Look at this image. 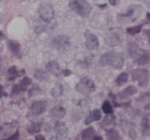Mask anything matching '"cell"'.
<instances>
[{"mask_svg": "<svg viewBox=\"0 0 150 140\" xmlns=\"http://www.w3.org/2000/svg\"><path fill=\"white\" fill-rule=\"evenodd\" d=\"M116 125V119H115V116L110 113V114H107L104 119L103 120V122L100 124V127L101 129L105 131H109L112 130Z\"/></svg>", "mask_w": 150, "mask_h": 140, "instance_id": "cell-11", "label": "cell"}, {"mask_svg": "<svg viewBox=\"0 0 150 140\" xmlns=\"http://www.w3.org/2000/svg\"><path fill=\"white\" fill-rule=\"evenodd\" d=\"M70 45L69 38L65 35H59L54 38L52 41V46L59 51H65Z\"/></svg>", "mask_w": 150, "mask_h": 140, "instance_id": "cell-9", "label": "cell"}, {"mask_svg": "<svg viewBox=\"0 0 150 140\" xmlns=\"http://www.w3.org/2000/svg\"><path fill=\"white\" fill-rule=\"evenodd\" d=\"M142 7L139 5H132L128 8L127 13L119 14L118 16V21L120 23H129L135 22L142 14Z\"/></svg>", "mask_w": 150, "mask_h": 140, "instance_id": "cell-2", "label": "cell"}, {"mask_svg": "<svg viewBox=\"0 0 150 140\" xmlns=\"http://www.w3.org/2000/svg\"><path fill=\"white\" fill-rule=\"evenodd\" d=\"M132 80L139 81V85L142 88H146L149 82V73L146 69H136L133 72Z\"/></svg>", "mask_w": 150, "mask_h": 140, "instance_id": "cell-7", "label": "cell"}, {"mask_svg": "<svg viewBox=\"0 0 150 140\" xmlns=\"http://www.w3.org/2000/svg\"><path fill=\"white\" fill-rule=\"evenodd\" d=\"M35 78L38 79V80H44V79H46L47 78V75H46V74L43 72V71H41V70H38L37 71L36 73H35Z\"/></svg>", "mask_w": 150, "mask_h": 140, "instance_id": "cell-28", "label": "cell"}, {"mask_svg": "<svg viewBox=\"0 0 150 140\" xmlns=\"http://www.w3.org/2000/svg\"><path fill=\"white\" fill-rule=\"evenodd\" d=\"M147 17H148V19L150 21V13H148V15H147Z\"/></svg>", "mask_w": 150, "mask_h": 140, "instance_id": "cell-39", "label": "cell"}, {"mask_svg": "<svg viewBox=\"0 0 150 140\" xmlns=\"http://www.w3.org/2000/svg\"><path fill=\"white\" fill-rule=\"evenodd\" d=\"M138 93V88L135 86H129L128 88H126L124 90H123L122 92H120L118 93V97L122 99H124L126 98L129 97V96H132V95H134L135 93Z\"/></svg>", "mask_w": 150, "mask_h": 140, "instance_id": "cell-18", "label": "cell"}, {"mask_svg": "<svg viewBox=\"0 0 150 140\" xmlns=\"http://www.w3.org/2000/svg\"><path fill=\"white\" fill-rule=\"evenodd\" d=\"M54 129H55V132H56V134H57V137L59 139L63 140L67 138L69 131H68L66 125L63 122H59V121L57 122L55 124Z\"/></svg>", "mask_w": 150, "mask_h": 140, "instance_id": "cell-13", "label": "cell"}, {"mask_svg": "<svg viewBox=\"0 0 150 140\" xmlns=\"http://www.w3.org/2000/svg\"><path fill=\"white\" fill-rule=\"evenodd\" d=\"M128 79H129V76L126 73H122L120 75H118V77L116 79V83L118 84V86H122L124 83H126L128 82Z\"/></svg>", "mask_w": 150, "mask_h": 140, "instance_id": "cell-23", "label": "cell"}, {"mask_svg": "<svg viewBox=\"0 0 150 140\" xmlns=\"http://www.w3.org/2000/svg\"><path fill=\"white\" fill-rule=\"evenodd\" d=\"M0 1H1V0H0Z\"/></svg>", "mask_w": 150, "mask_h": 140, "instance_id": "cell-40", "label": "cell"}, {"mask_svg": "<svg viewBox=\"0 0 150 140\" xmlns=\"http://www.w3.org/2000/svg\"><path fill=\"white\" fill-rule=\"evenodd\" d=\"M124 39V31L122 28H112L107 33L105 36L106 43L111 46L120 44Z\"/></svg>", "mask_w": 150, "mask_h": 140, "instance_id": "cell-4", "label": "cell"}, {"mask_svg": "<svg viewBox=\"0 0 150 140\" xmlns=\"http://www.w3.org/2000/svg\"><path fill=\"white\" fill-rule=\"evenodd\" d=\"M144 34H146V36L148 37V38H149V43H150V28L149 29H147V30H145Z\"/></svg>", "mask_w": 150, "mask_h": 140, "instance_id": "cell-32", "label": "cell"}, {"mask_svg": "<svg viewBox=\"0 0 150 140\" xmlns=\"http://www.w3.org/2000/svg\"><path fill=\"white\" fill-rule=\"evenodd\" d=\"M107 139L108 140H121V138L118 134V133L115 130H109V131H107Z\"/></svg>", "mask_w": 150, "mask_h": 140, "instance_id": "cell-24", "label": "cell"}, {"mask_svg": "<svg viewBox=\"0 0 150 140\" xmlns=\"http://www.w3.org/2000/svg\"><path fill=\"white\" fill-rule=\"evenodd\" d=\"M42 128V124L41 123H33L28 128V132L31 134H38L40 132Z\"/></svg>", "mask_w": 150, "mask_h": 140, "instance_id": "cell-21", "label": "cell"}, {"mask_svg": "<svg viewBox=\"0 0 150 140\" xmlns=\"http://www.w3.org/2000/svg\"><path fill=\"white\" fill-rule=\"evenodd\" d=\"M141 127H142V133H143V134L145 135L147 134V131H148V129H149V119L147 118L143 119Z\"/></svg>", "mask_w": 150, "mask_h": 140, "instance_id": "cell-26", "label": "cell"}, {"mask_svg": "<svg viewBox=\"0 0 150 140\" xmlns=\"http://www.w3.org/2000/svg\"><path fill=\"white\" fill-rule=\"evenodd\" d=\"M141 28H142V25H139V26H135V27L133 28H129L127 29V33L130 34V35H134L136 33H139L141 31Z\"/></svg>", "mask_w": 150, "mask_h": 140, "instance_id": "cell-27", "label": "cell"}, {"mask_svg": "<svg viewBox=\"0 0 150 140\" xmlns=\"http://www.w3.org/2000/svg\"><path fill=\"white\" fill-rule=\"evenodd\" d=\"M19 139V132L18 131H16L15 134H13V135H11L10 137L7 138V139H4L3 140H18Z\"/></svg>", "mask_w": 150, "mask_h": 140, "instance_id": "cell-29", "label": "cell"}, {"mask_svg": "<svg viewBox=\"0 0 150 140\" xmlns=\"http://www.w3.org/2000/svg\"><path fill=\"white\" fill-rule=\"evenodd\" d=\"M32 81L28 77H25L23 80H21L20 83L19 84H16L14 85L13 88V93H15V94H18L21 92L25 91L27 89L28 86H29L31 84Z\"/></svg>", "mask_w": 150, "mask_h": 140, "instance_id": "cell-14", "label": "cell"}, {"mask_svg": "<svg viewBox=\"0 0 150 140\" xmlns=\"http://www.w3.org/2000/svg\"><path fill=\"white\" fill-rule=\"evenodd\" d=\"M8 48L10 51L14 54L16 57H20V44L17 41H9L8 42Z\"/></svg>", "mask_w": 150, "mask_h": 140, "instance_id": "cell-20", "label": "cell"}, {"mask_svg": "<svg viewBox=\"0 0 150 140\" xmlns=\"http://www.w3.org/2000/svg\"><path fill=\"white\" fill-rule=\"evenodd\" d=\"M64 75L65 76H69L71 74V72H70L69 70H68V69H66L64 71Z\"/></svg>", "mask_w": 150, "mask_h": 140, "instance_id": "cell-34", "label": "cell"}, {"mask_svg": "<svg viewBox=\"0 0 150 140\" xmlns=\"http://www.w3.org/2000/svg\"><path fill=\"white\" fill-rule=\"evenodd\" d=\"M4 95V87L0 84V98Z\"/></svg>", "mask_w": 150, "mask_h": 140, "instance_id": "cell-31", "label": "cell"}, {"mask_svg": "<svg viewBox=\"0 0 150 140\" xmlns=\"http://www.w3.org/2000/svg\"><path fill=\"white\" fill-rule=\"evenodd\" d=\"M93 140H103L102 137H100V136H95L93 139Z\"/></svg>", "mask_w": 150, "mask_h": 140, "instance_id": "cell-35", "label": "cell"}, {"mask_svg": "<svg viewBox=\"0 0 150 140\" xmlns=\"http://www.w3.org/2000/svg\"><path fill=\"white\" fill-rule=\"evenodd\" d=\"M69 7L72 10L83 18L88 16L92 11L91 6L86 0H71Z\"/></svg>", "mask_w": 150, "mask_h": 140, "instance_id": "cell-3", "label": "cell"}, {"mask_svg": "<svg viewBox=\"0 0 150 140\" xmlns=\"http://www.w3.org/2000/svg\"><path fill=\"white\" fill-rule=\"evenodd\" d=\"M47 107H48V103L46 101H43V100L36 101L31 105L30 110H31V113H32L33 115L38 116V115L43 114L46 111Z\"/></svg>", "mask_w": 150, "mask_h": 140, "instance_id": "cell-10", "label": "cell"}, {"mask_svg": "<svg viewBox=\"0 0 150 140\" xmlns=\"http://www.w3.org/2000/svg\"><path fill=\"white\" fill-rule=\"evenodd\" d=\"M75 88H76V91L79 92V93L88 95L95 90V85L91 79L88 78H83L77 83Z\"/></svg>", "mask_w": 150, "mask_h": 140, "instance_id": "cell-6", "label": "cell"}, {"mask_svg": "<svg viewBox=\"0 0 150 140\" xmlns=\"http://www.w3.org/2000/svg\"><path fill=\"white\" fill-rule=\"evenodd\" d=\"M38 14L43 21L50 22L54 17V8L48 4H43L38 8Z\"/></svg>", "mask_w": 150, "mask_h": 140, "instance_id": "cell-8", "label": "cell"}, {"mask_svg": "<svg viewBox=\"0 0 150 140\" xmlns=\"http://www.w3.org/2000/svg\"><path fill=\"white\" fill-rule=\"evenodd\" d=\"M8 74L10 77L9 78V80H13L16 78L20 76V73L18 71V69H17L15 66H13V67H10L8 69Z\"/></svg>", "mask_w": 150, "mask_h": 140, "instance_id": "cell-22", "label": "cell"}, {"mask_svg": "<svg viewBox=\"0 0 150 140\" xmlns=\"http://www.w3.org/2000/svg\"><path fill=\"white\" fill-rule=\"evenodd\" d=\"M35 140H46L44 138H43V135H40L38 134L36 136V138H35Z\"/></svg>", "mask_w": 150, "mask_h": 140, "instance_id": "cell-33", "label": "cell"}, {"mask_svg": "<svg viewBox=\"0 0 150 140\" xmlns=\"http://www.w3.org/2000/svg\"><path fill=\"white\" fill-rule=\"evenodd\" d=\"M2 70V64H1V58H0V71Z\"/></svg>", "mask_w": 150, "mask_h": 140, "instance_id": "cell-38", "label": "cell"}, {"mask_svg": "<svg viewBox=\"0 0 150 140\" xmlns=\"http://www.w3.org/2000/svg\"><path fill=\"white\" fill-rule=\"evenodd\" d=\"M66 110L64 107L62 106H55L54 108H52V110L50 111V114L52 117H54L57 119H61L64 117Z\"/></svg>", "mask_w": 150, "mask_h": 140, "instance_id": "cell-17", "label": "cell"}, {"mask_svg": "<svg viewBox=\"0 0 150 140\" xmlns=\"http://www.w3.org/2000/svg\"><path fill=\"white\" fill-rule=\"evenodd\" d=\"M131 57L139 65H146L150 63V54L139 48L133 49L131 51Z\"/></svg>", "mask_w": 150, "mask_h": 140, "instance_id": "cell-5", "label": "cell"}, {"mask_svg": "<svg viewBox=\"0 0 150 140\" xmlns=\"http://www.w3.org/2000/svg\"><path fill=\"white\" fill-rule=\"evenodd\" d=\"M96 135V131L93 128L89 127L82 132V139L83 140H92Z\"/></svg>", "mask_w": 150, "mask_h": 140, "instance_id": "cell-19", "label": "cell"}, {"mask_svg": "<svg viewBox=\"0 0 150 140\" xmlns=\"http://www.w3.org/2000/svg\"><path fill=\"white\" fill-rule=\"evenodd\" d=\"M102 118V113H101V110L99 109H94L93 111H92L91 113H89L88 117L85 120V124L88 125L90 124L92 122H94V121H98L100 120Z\"/></svg>", "mask_w": 150, "mask_h": 140, "instance_id": "cell-16", "label": "cell"}, {"mask_svg": "<svg viewBox=\"0 0 150 140\" xmlns=\"http://www.w3.org/2000/svg\"><path fill=\"white\" fill-rule=\"evenodd\" d=\"M99 63L102 66H109L115 69H121L124 64L123 55L114 51H109L103 54L100 58Z\"/></svg>", "mask_w": 150, "mask_h": 140, "instance_id": "cell-1", "label": "cell"}, {"mask_svg": "<svg viewBox=\"0 0 150 140\" xmlns=\"http://www.w3.org/2000/svg\"><path fill=\"white\" fill-rule=\"evenodd\" d=\"M46 70L49 74H54L55 76H59L62 72L60 66L56 61H50L48 64L46 65Z\"/></svg>", "mask_w": 150, "mask_h": 140, "instance_id": "cell-15", "label": "cell"}, {"mask_svg": "<svg viewBox=\"0 0 150 140\" xmlns=\"http://www.w3.org/2000/svg\"><path fill=\"white\" fill-rule=\"evenodd\" d=\"M109 2H110V4H112V5H115L116 4V2H115V0H109Z\"/></svg>", "mask_w": 150, "mask_h": 140, "instance_id": "cell-36", "label": "cell"}, {"mask_svg": "<svg viewBox=\"0 0 150 140\" xmlns=\"http://www.w3.org/2000/svg\"><path fill=\"white\" fill-rule=\"evenodd\" d=\"M102 109L103 111V113H106V114H110V113H112V112H113L112 106L108 101H105L103 103Z\"/></svg>", "mask_w": 150, "mask_h": 140, "instance_id": "cell-25", "label": "cell"}, {"mask_svg": "<svg viewBox=\"0 0 150 140\" xmlns=\"http://www.w3.org/2000/svg\"><path fill=\"white\" fill-rule=\"evenodd\" d=\"M129 137H130L131 139H136V137H137V134H136V132H135V130L134 129L129 130Z\"/></svg>", "mask_w": 150, "mask_h": 140, "instance_id": "cell-30", "label": "cell"}, {"mask_svg": "<svg viewBox=\"0 0 150 140\" xmlns=\"http://www.w3.org/2000/svg\"><path fill=\"white\" fill-rule=\"evenodd\" d=\"M4 38V34H3V33L0 31V38Z\"/></svg>", "mask_w": 150, "mask_h": 140, "instance_id": "cell-37", "label": "cell"}, {"mask_svg": "<svg viewBox=\"0 0 150 140\" xmlns=\"http://www.w3.org/2000/svg\"><path fill=\"white\" fill-rule=\"evenodd\" d=\"M85 37L87 49H88L89 50H95L99 47V42L96 35L88 31L85 33Z\"/></svg>", "mask_w": 150, "mask_h": 140, "instance_id": "cell-12", "label": "cell"}]
</instances>
